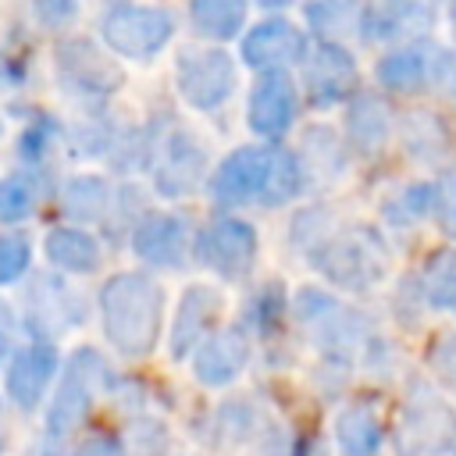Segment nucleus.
<instances>
[{
    "mask_svg": "<svg viewBox=\"0 0 456 456\" xmlns=\"http://www.w3.org/2000/svg\"><path fill=\"white\" fill-rule=\"evenodd\" d=\"M281 314H285V289L278 281H267L249 296V303L242 306V321L239 324L249 335H271L281 324Z\"/></svg>",
    "mask_w": 456,
    "mask_h": 456,
    "instance_id": "obj_30",
    "label": "nucleus"
},
{
    "mask_svg": "<svg viewBox=\"0 0 456 456\" xmlns=\"http://www.w3.org/2000/svg\"><path fill=\"white\" fill-rule=\"evenodd\" d=\"M53 75L61 89L93 103L110 100L125 86V68L118 64V53H110L103 39H93V36L61 39L53 50Z\"/></svg>",
    "mask_w": 456,
    "mask_h": 456,
    "instance_id": "obj_5",
    "label": "nucleus"
},
{
    "mask_svg": "<svg viewBox=\"0 0 456 456\" xmlns=\"http://www.w3.org/2000/svg\"><path fill=\"white\" fill-rule=\"evenodd\" d=\"M14 335H18V314L7 299H0V363H7V356L14 353Z\"/></svg>",
    "mask_w": 456,
    "mask_h": 456,
    "instance_id": "obj_37",
    "label": "nucleus"
},
{
    "mask_svg": "<svg viewBox=\"0 0 456 456\" xmlns=\"http://www.w3.org/2000/svg\"><path fill=\"white\" fill-rule=\"evenodd\" d=\"M100 39L110 53L125 61H153L175 39V18L167 7L157 4L121 0L107 7L100 21Z\"/></svg>",
    "mask_w": 456,
    "mask_h": 456,
    "instance_id": "obj_4",
    "label": "nucleus"
},
{
    "mask_svg": "<svg viewBox=\"0 0 456 456\" xmlns=\"http://www.w3.org/2000/svg\"><path fill=\"white\" fill-rule=\"evenodd\" d=\"M435 207H438V217H442L445 232L456 239V185H442L435 192Z\"/></svg>",
    "mask_w": 456,
    "mask_h": 456,
    "instance_id": "obj_38",
    "label": "nucleus"
},
{
    "mask_svg": "<svg viewBox=\"0 0 456 456\" xmlns=\"http://www.w3.org/2000/svg\"><path fill=\"white\" fill-rule=\"evenodd\" d=\"M449 21H452V36H456V0H452V7H449Z\"/></svg>",
    "mask_w": 456,
    "mask_h": 456,
    "instance_id": "obj_40",
    "label": "nucleus"
},
{
    "mask_svg": "<svg viewBox=\"0 0 456 456\" xmlns=\"http://www.w3.org/2000/svg\"><path fill=\"white\" fill-rule=\"evenodd\" d=\"M0 135H4V118H0Z\"/></svg>",
    "mask_w": 456,
    "mask_h": 456,
    "instance_id": "obj_43",
    "label": "nucleus"
},
{
    "mask_svg": "<svg viewBox=\"0 0 456 456\" xmlns=\"http://www.w3.org/2000/svg\"><path fill=\"white\" fill-rule=\"evenodd\" d=\"M32 456H57V452H53V449H46V445H43V449H36V452H32Z\"/></svg>",
    "mask_w": 456,
    "mask_h": 456,
    "instance_id": "obj_41",
    "label": "nucleus"
},
{
    "mask_svg": "<svg viewBox=\"0 0 456 456\" xmlns=\"http://www.w3.org/2000/svg\"><path fill=\"white\" fill-rule=\"evenodd\" d=\"M381 420L370 406L353 403L346 410H338L335 417V445L338 456H381Z\"/></svg>",
    "mask_w": 456,
    "mask_h": 456,
    "instance_id": "obj_23",
    "label": "nucleus"
},
{
    "mask_svg": "<svg viewBox=\"0 0 456 456\" xmlns=\"http://www.w3.org/2000/svg\"><path fill=\"white\" fill-rule=\"evenodd\" d=\"M438 71V53L428 50L420 39L413 43H403L395 46L392 53H385L374 68L378 82L388 89V93H420Z\"/></svg>",
    "mask_w": 456,
    "mask_h": 456,
    "instance_id": "obj_20",
    "label": "nucleus"
},
{
    "mask_svg": "<svg viewBox=\"0 0 456 456\" xmlns=\"http://www.w3.org/2000/svg\"><path fill=\"white\" fill-rule=\"evenodd\" d=\"M299 110V86L289 71H260L249 100H246V125L260 142H278Z\"/></svg>",
    "mask_w": 456,
    "mask_h": 456,
    "instance_id": "obj_15",
    "label": "nucleus"
},
{
    "mask_svg": "<svg viewBox=\"0 0 456 456\" xmlns=\"http://www.w3.org/2000/svg\"><path fill=\"white\" fill-rule=\"evenodd\" d=\"M346 135L356 150L374 153L385 139H388V114L374 96H353L349 110H346Z\"/></svg>",
    "mask_w": 456,
    "mask_h": 456,
    "instance_id": "obj_26",
    "label": "nucleus"
},
{
    "mask_svg": "<svg viewBox=\"0 0 456 456\" xmlns=\"http://www.w3.org/2000/svg\"><path fill=\"white\" fill-rule=\"evenodd\" d=\"M306 50H310L306 32L289 18H264L253 28H246L242 43H239L242 64L253 68L256 75L260 71H289L292 64H303Z\"/></svg>",
    "mask_w": 456,
    "mask_h": 456,
    "instance_id": "obj_16",
    "label": "nucleus"
},
{
    "mask_svg": "<svg viewBox=\"0 0 456 456\" xmlns=\"http://www.w3.org/2000/svg\"><path fill=\"white\" fill-rule=\"evenodd\" d=\"M249 0H189V21L196 36L210 43H228L246 28Z\"/></svg>",
    "mask_w": 456,
    "mask_h": 456,
    "instance_id": "obj_24",
    "label": "nucleus"
},
{
    "mask_svg": "<svg viewBox=\"0 0 456 456\" xmlns=\"http://www.w3.org/2000/svg\"><path fill=\"white\" fill-rule=\"evenodd\" d=\"M235 86H239V64L224 46L192 43L175 53V89L192 110L210 114L224 107Z\"/></svg>",
    "mask_w": 456,
    "mask_h": 456,
    "instance_id": "obj_6",
    "label": "nucleus"
},
{
    "mask_svg": "<svg viewBox=\"0 0 456 456\" xmlns=\"http://www.w3.org/2000/svg\"><path fill=\"white\" fill-rule=\"evenodd\" d=\"M253 353V335L242 324H228V328H214L189 356L192 363V378L207 388H224L232 385Z\"/></svg>",
    "mask_w": 456,
    "mask_h": 456,
    "instance_id": "obj_17",
    "label": "nucleus"
},
{
    "mask_svg": "<svg viewBox=\"0 0 456 456\" xmlns=\"http://www.w3.org/2000/svg\"><path fill=\"white\" fill-rule=\"evenodd\" d=\"M360 86V71H356V57L335 43V39H317L306 57H303V96L310 107L328 110L338 103H349L356 96Z\"/></svg>",
    "mask_w": 456,
    "mask_h": 456,
    "instance_id": "obj_11",
    "label": "nucleus"
},
{
    "mask_svg": "<svg viewBox=\"0 0 456 456\" xmlns=\"http://www.w3.org/2000/svg\"><path fill=\"white\" fill-rule=\"evenodd\" d=\"M306 25L321 36V39H335L356 25V7L353 0H310L306 4Z\"/></svg>",
    "mask_w": 456,
    "mask_h": 456,
    "instance_id": "obj_32",
    "label": "nucleus"
},
{
    "mask_svg": "<svg viewBox=\"0 0 456 456\" xmlns=\"http://www.w3.org/2000/svg\"><path fill=\"white\" fill-rule=\"evenodd\" d=\"M260 256L256 228L239 214H217L192 232V260L221 281H242L253 274Z\"/></svg>",
    "mask_w": 456,
    "mask_h": 456,
    "instance_id": "obj_7",
    "label": "nucleus"
},
{
    "mask_svg": "<svg viewBox=\"0 0 456 456\" xmlns=\"http://www.w3.org/2000/svg\"><path fill=\"white\" fill-rule=\"evenodd\" d=\"M32 271V242L21 232H4L0 235V289L21 281Z\"/></svg>",
    "mask_w": 456,
    "mask_h": 456,
    "instance_id": "obj_33",
    "label": "nucleus"
},
{
    "mask_svg": "<svg viewBox=\"0 0 456 456\" xmlns=\"http://www.w3.org/2000/svg\"><path fill=\"white\" fill-rule=\"evenodd\" d=\"M103 338L125 360H146L167 328V292L150 271H118L96 296Z\"/></svg>",
    "mask_w": 456,
    "mask_h": 456,
    "instance_id": "obj_1",
    "label": "nucleus"
},
{
    "mask_svg": "<svg viewBox=\"0 0 456 456\" xmlns=\"http://www.w3.org/2000/svg\"><path fill=\"white\" fill-rule=\"evenodd\" d=\"M264 11H285V7H292L296 0H256Z\"/></svg>",
    "mask_w": 456,
    "mask_h": 456,
    "instance_id": "obj_39",
    "label": "nucleus"
},
{
    "mask_svg": "<svg viewBox=\"0 0 456 456\" xmlns=\"http://www.w3.org/2000/svg\"><path fill=\"white\" fill-rule=\"evenodd\" d=\"M424 299L438 310L456 314V249L431 253V260L424 267Z\"/></svg>",
    "mask_w": 456,
    "mask_h": 456,
    "instance_id": "obj_31",
    "label": "nucleus"
},
{
    "mask_svg": "<svg viewBox=\"0 0 456 456\" xmlns=\"http://www.w3.org/2000/svg\"><path fill=\"white\" fill-rule=\"evenodd\" d=\"M431 28L428 0H374L363 14V32L381 43H413Z\"/></svg>",
    "mask_w": 456,
    "mask_h": 456,
    "instance_id": "obj_19",
    "label": "nucleus"
},
{
    "mask_svg": "<svg viewBox=\"0 0 456 456\" xmlns=\"http://www.w3.org/2000/svg\"><path fill=\"white\" fill-rule=\"evenodd\" d=\"M142 214H146V192H142L135 182H125V185H114L110 207H107V214H103L100 224H103L107 235H114V239H128Z\"/></svg>",
    "mask_w": 456,
    "mask_h": 456,
    "instance_id": "obj_29",
    "label": "nucleus"
},
{
    "mask_svg": "<svg viewBox=\"0 0 456 456\" xmlns=\"http://www.w3.org/2000/svg\"><path fill=\"white\" fill-rule=\"evenodd\" d=\"M61 370V349L50 338H32L25 346H14V353L4 363V392L21 410L32 413L50 395Z\"/></svg>",
    "mask_w": 456,
    "mask_h": 456,
    "instance_id": "obj_12",
    "label": "nucleus"
},
{
    "mask_svg": "<svg viewBox=\"0 0 456 456\" xmlns=\"http://www.w3.org/2000/svg\"><path fill=\"white\" fill-rule=\"evenodd\" d=\"M271 160H274V142H246L235 146L228 157H221L207 178L210 200L224 210H239L249 203H260L267 192L271 178Z\"/></svg>",
    "mask_w": 456,
    "mask_h": 456,
    "instance_id": "obj_9",
    "label": "nucleus"
},
{
    "mask_svg": "<svg viewBox=\"0 0 456 456\" xmlns=\"http://www.w3.org/2000/svg\"><path fill=\"white\" fill-rule=\"evenodd\" d=\"M435 192H438V189H431V185H410L399 200L388 203V217H392V221H410V217L431 214V207H435Z\"/></svg>",
    "mask_w": 456,
    "mask_h": 456,
    "instance_id": "obj_35",
    "label": "nucleus"
},
{
    "mask_svg": "<svg viewBox=\"0 0 456 456\" xmlns=\"http://www.w3.org/2000/svg\"><path fill=\"white\" fill-rule=\"evenodd\" d=\"M103 381H107V360L93 349V346H78L68 360H61V370H57V381L46 395V435L50 438H68L75 435L96 395L103 392Z\"/></svg>",
    "mask_w": 456,
    "mask_h": 456,
    "instance_id": "obj_3",
    "label": "nucleus"
},
{
    "mask_svg": "<svg viewBox=\"0 0 456 456\" xmlns=\"http://www.w3.org/2000/svg\"><path fill=\"white\" fill-rule=\"evenodd\" d=\"M449 431H456L452 413H449L445 406H438L435 399H424V403H413V410L403 413V428H399L395 449H399L403 456H410L413 442H424V445H420V456H428V452L449 445Z\"/></svg>",
    "mask_w": 456,
    "mask_h": 456,
    "instance_id": "obj_22",
    "label": "nucleus"
},
{
    "mask_svg": "<svg viewBox=\"0 0 456 456\" xmlns=\"http://www.w3.org/2000/svg\"><path fill=\"white\" fill-rule=\"evenodd\" d=\"M192 221L178 210H146L132 228L128 242L146 267L182 271L192 260Z\"/></svg>",
    "mask_w": 456,
    "mask_h": 456,
    "instance_id": "obj_13",
    "label": "nucleus"
},
{
    "mask_svg": "<svg viewBox=\"0 0 456 456\" xmlns=\"http://www.w3.org/2000/svg\"><path fill=\"white\" fill-rule=\"evenodd\" d=\"M110 196H114V185L96 175V171H78V175H68L61 192H57V207H61V217L71 221V224H100L107 207H110Z\"/></svg>",
    "mask_w": 456,
    "mask_h": 456,
    "instance_id": "obj_21",
    "label": "nucleus"
},
{
    "mask_svg": "<svg viewBox=\"0 0 456 456\" xmlns=\"http://www.w3.org/2000/svg\"><path fill=\"white\" fill-rule=\"evenodd\" d=\"M306 167L299 160L296 150L274 146V160H271V178H267V192L260 200V207H285L292 203L303 189H306Z\"/></svg>",
    "mask_w": 456,
    "mask_h": 456,
    "instance_id": "obj_27",
    "label": "nucleus"
},
{
    "mask_svg": "<svg viewBox=\"0 0 456 456\" xmlns=\"http://www.w3.org/2000/svg\"><path fill=\"white\" fill-rule=\"evenodd\" d=\"M224 310V292L210 281H192L175 303L171 324L164 328L167 335V356L171 360H189L192 349L217 328V317Z\"/></svg>",
    "mask_w": 456,
    "mask_h": 456,
    "instance_id": "obj_14",
    "label": "nucleus"
},
{
    "mask_svg": "<svg viewBox=\"0 0 456 456\" xmlns=\"http://www.w3.org/2000/svg\"><path fill=\"white\" fill-rule=\"evenodd\" d=\"M43 256L50 260L53 271L71 274V278H89L103 267V242L86 228V224H53L43 235Z\"/></svg>",
    "mask_w": 456,
    "mask_h": 456,
    "instance_id": "obj_18",
    "label": "nucleus"
},
{
    "mask_svg": "<svg viewBox=\"0 0 456 456\" xmlns=\"http://www.w3.org/2000/svg\"><path fill=\"white\" fill-rule=\"evenodd\" d=\"M89 317L82 296L64 281L61 271H36L25 285V331L32 338H61Z\"/></svg>",
    "mask_w": 456,
    "mask_h": 456,
    "instance_id": "obj_10",
    "label": "nucleus"
},
{
    "mask_svg": "<svg viewBox=\"0 0 456 456\" xmlns=\"http://www.w3.org/2000/svg\"><path fill=\"white\" fill-rule=\"evenodd\" d=\"M153 192L160 200H189L210 178V146L185 125L164 132L157 157L150 164Z\"/></svg>",
    "mask_w": 456,
    "mask_h": 456,
    "instance_id": "obj_8",
    "label": "nucleus"
},
{
    "mask_svg": "<svg viewBox=\"0 0 456 456\" xmlns=\"http://www.w3.org/2000/svg\"><path fill=\"white\" fill-rule=\"evenodd\" d=\"M43 196L39 171L36 167H18L0 175V224H21L36 214Z\"/></svg>",
    "mask_w": 456,
    "mask_h": 456,
    "instance_id": "obj_25",
    "label": "nucleus"
},
{
    "mask_svg": "<svg viewBox=\"0 0 456 456\" xmlns=\"http://www.w3.org/2000/svg\"><path fill=\"white\" fill-rule=\"evenodd\" d=\"M71 456H128V452H125L121 438H114V435H86Z\"/></svg>",
    "mask_w": 456,
    "mask_h": 456,
    "instance_id": "obj_36",
    "label": "nucleus"
},
{
    "mask_svg": "<svg viewBox=\"0 0 456 456\" xmlns=\"http://www.w3.org/2000/svg\"><path fill=\"white\" fill-rule=\"evenodd\" d=\"M82 11V0H32V18L50 28V32H61L68 28Z\"/></svg>",
    "mask_w": 456,
    "mask_h": 456,
    "instance_id": "obj_34",
    "label": "nucleus"
},
{
    "mask_svg": "<svg viewBox=\"0 0 456 456\" xmlns=\"http://www.w3.org/2000/svg\"><path fill=\"white\" fill-rule=\"evenodd\" d=\"M61 139H64L61 121L46 110H36L18 135V157L25 160V167H43L53 157V150L61 146Z\"/></svg>",
    "mask_w": 456,
    "mask_h": 456,
    "instance_id": "obj_28",
    "label": "nucleus"
},
{
    "mask_svg": "<svg viewBox=\"0 0 456 456\" xmlns=\"http://www.w3.org/2000/svg\"><path fill=\"white\" fill-rule=\"evenodd\" d=\"M314 271H321L331 285L349 289V292H363L370 285H378L388 271V249L381 242V235L367 224H353L342 232H328L317 246L306 249Z\"/></svg>",
    "mask_w": 456,
    "mask_h": 456,
    "instance_id": "obj_2",
    "label": "nucleus"
},
{
    "mask_svg": "<svg viewBox=\"0 0 456 456\" xmlns=\"http://www.w3.org/2000/svg\"><path fill=\"white\" fill-rule=\"evenodd\" d=\"M0 452H4V431H0Z\"/></svg>",
    "mask_w": 456,
    "mask_h": 456,
    "instance_id": "obj_42",
    "label": "nucleus"
}]
</instances>
